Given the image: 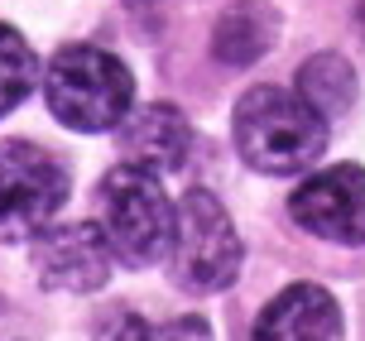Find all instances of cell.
<instances>
[{"mask_svg": "<svg viewBox=\"0 0 365 341\" xmlns=\"http://www.w3.org/2000/svg\"><path fill=\"white\" fill-rule=\"evenodd\" d=\"M68 202L63 163L29 140L0 144V240L38 235Z\"/></svg>", "mask_w": 365, "mask_h": 341, "instance_id": "obj_5", "label": "cell"}, {"mask_svg": "<svg viewBox=\"0 0 365 341\" xmlns=\"http://www.w3.org/2000/svg\"><path fill=\"white\" fill-rule=\"evenodd\" d=\"M361 34H365V10H361Z\"/></svg>", "mask_w": 365, "mask_h": 341, "instance_id": "obj_14", "label": "cell"}, {"mask_svg": "<svg viewBox=\"0 0 365 341\" xmlns=\"http://www.w3.org/2000/svg\"><path fill=\"white\" fill-rule=\"evenodd\" d=\"M298 96L331 121V116H341V111L356 101V72H351L346 58L317 54V58L303 63V72H298Z\"/></svg>", "mask_w": 365, "mask_h": 341, "instance_id": "obj_11", "label": "cell"}, {"mask_svg": "<svg viewBox=\"0 0 365 341\" xmlns=\"http://www.w3.org/2000/svg\"><path fill=\"white\" fill-rule=\"evenodd\" d=\"M274 29H279V15H274L264 0H236V5L217 19L212 49H217L221 63L240 68V63H255V58L269 49Z\"/></svg>", "mask_w": 365, "mask_h": 341, "instance_id": "obj_10", "label": "cell"}, {"mask_svg": "<svg viewBox=\"0 0 365 341\" xmlns=\"http://www.w3.org/2000/svg\"><path fill=\"white\" fill-rule=\"evenodd\" d=\"M96 341H212V327L202 317H173L164 327H149L140 312H110Z\"/></svg>", "mask_w": 365, "mask_h": 341, "instance_id": "obj_13", "label": "cell"}, {"mask_svg": "<svg viewBox=\"0 0 365 341\" xmlns=\"http://www.w3.org/2000/svg\"><path fill=\"white\" fill-rule=\"evenodd\" d=\"M34 82H38L34 49L19 39V29L0 24V116H10V111L34 91Z\"/></svg>", "mask_w": 365, "mask_h": 341, "instance_id": "obj_12", "label": "cell"}, {"mask_svg": "<svg viewBox=\"0 0 365 341\" xmlns=\"http://www.w3.org/2000/svg\"><path fill=\"white\" fill-rule=\"evenodd\" d=\"M96 226L106 235L110 255L130 270H149L173 250L178 212L168 202L154 168L115 163L96 188Z\"/></svg>", "mask_w": 365, "mask_h": 341, "instance_id": "obj_1", "label": "cell"}, {"mask_svg": "<svg viewBox=\"0 0 365 341\" xmlns=\"http://www.w3.org/2000/svg\"><path fill=\"white\" fill-rule=\"evenodd\" d=\"M289 212L303 231L341 245H365V168L336 163L293 188Z\"/></svg>", "mask_w": 365, "mask_h": 341, "instance_id": "obj_6", "label": "cell"}, {"mask_svg": "<svg viewBox=\"0 0 365 341\" xmlns=\"http://www.w3.org/2000/svg\"><path fill=\"white\" fill-rule=\"evenodd\" d=\"M120 149L140 168H154V173H173L187 163V149H192V126L187 116L173 106H140L125 116L120 126Z\"/></svg>", "mask_w": 365, "mask_h": 341, "instance_id": "obj_9", "label": "cell"}, {"mask_svg": "<svg viewBox=\"0 0 365 341\" xmlns=\"http://www.w3.org/2000/svg\"><path fill=\"white\" fill-rule=\"evenodd\" d=\"M255 341H341V307L327 288L289 284L259 312Z\"/></svg>", "mask_w": 365, "mask_h": 341, "instance_id": "obj_8", "label": "cell"}, {"mask_svg": "<svg viewBox=\"0 0 365 341\" xmlns=\"http://www.w3.org/2000/svg\"><path fill=\"white\" fill-rule=\"evenodd\" d=\"M43 96H48V111L58 126L77 130V135H96V130L125 126V116L135 111V77L106 49L68 44L48 63Z\"/></svg>", "mask_w": 365, "mask_h": 341, "instance_id": "obj_2", "label": "cell"}, {"mask_svg": "<svg viewBox=\"0 0 365 341\" xmlns=\"http://www.w3.org/2000/svg\"><path fill=\"white\" fill-rule=\"evenodd\" d=\"M240 274V235L212 193H182L173 231V279L187 293H221Z\"/></svg>", "mask_w": 365, "mask_h": 341, "instance_id": "obj_4", "label": "cell"}, {"mask_svg": "<svg viewBox=\"0 0 365 341\" xmlns=\"http://www.w3.org/2000/svg\"><path fill=\"white\" fill-rule=\"evenodd\" d=\"M34 274L43 288H68V293H91L110 274V245L96 221L58 226L43 231L34 245Z\"/></svg>", "mask_w": 365, "mask_h": 341, "instance_id": "obj_7", "label": "cell"}, {"mask_svg": "<svg viewBox=\"0 0 365 341\" xmlns=\"http://www.w3.org/2000/svg\"><path fill=\"white\" fill-rule=\"evenodd\" d=\"M236 149L259 173H298L327 149V116L298 91L255 87L236 106Z\"/></svg>", "mask_w": 365, "mask_h": 341, "instance_id": "obj_3", "label": "cell"}]
</instances>
